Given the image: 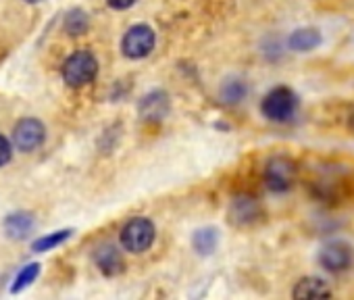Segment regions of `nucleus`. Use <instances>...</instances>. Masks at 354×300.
I'll return each mask as SVG.
<instances>
[{
	"label": "nucleus",
	"instance_id": "nucleus-1",
	"mask_svg": "<svg viewBox=\"0 0 354 300\" xmlns=\"http://www.w3.org/2000/svg\"><path fill=\"white\" fill-rule=\"evenodd\" d=\"M96 73H98V61L88 50L73 53L63 65V79L71 88H82V86L94 82Z\"/></svg>",
	"mask_w": 354,
	"mask_h": 300
},
{
	"label": "nucleus",
	"instance_id": "nucleus-2",
	"mask_svg": "<svg viewBox=\"0 0 354 300\" xmlns=\"http://www.w3.org/2000/svg\"><path fill=\"white\" fill-rule=\"evenodd\" d=\"M296 109H298V96L286 86L273 88L263 98V104H261L263 115L271 121H277V123L290 121L294 117Z\"/></svg>",
	"mask_w": 354,
	"mask_h": 300
},
{
	"label": "nucleus",
	"instance_id": "nucleus-3",
	"mask_svg": "<svg viewBox=\"0 0 354 300\" xmlns=\"http://www.w3.org/2000/svg\"><path fill=\"white\" fill-rule=\"evenodd\" d=\"M154 223L146 217H133L129 219L121 229V246L133 254H140L148 250L154 242Z\"/></svg>",
	"mask_w": 354,
	"mask_h": 300
},
{
	"label": "nucleus",
	"instance_id": "nucleus-4",
	"mask_svg": "<svg viewBox=\"0 0 354 300\" xmlns=\"http://www.w3.org/2000/svg\"><path fill=\"white\" fill-rule=\"evenodd\" d=\"M154 42H156V36H154L152 28L146 24H138V26L129 28L127 34L123 36L121 50L127 59H144L152 53Z\"/></svg>",
	"mask_w": 354,
	"mask_h": 300
},
{
	"label": "nucleus",
	"instance_id": "nucleus-5",
	"mask_svg": "<svg viewBox=\"0 0 354 300\" xmlns=\"http://www.w3.org/2000/svg\"><path fill=\"white\" fill-rule=\"evenodd\" d=\"M296 163L288 157H273L265 167V184L273 192H286L296 182Z\"/></svg>",
	"mask_w": 354,
	"mask_h": 300
},
{
	"label": "nucleus",
	"instance_id": "nucleus-6",
	"mask_svg": "<svg viewBox=\"0 0 354 300\" xmlns=\"http://www.w3.org/2000/svg\"><path fill=\"white\" fill-rule=\"evenodd\" d=\"M319 265L331 273H342L352 265V248L342 240H331L319 250Z\"/></svg>",
	"mask_w": 354,
	"mask_h": 300
},
{
	"label": "nucleus",
	"instance_id": "nucleus-7",
	"mask_svg": "<svg viewBox=\"0 0 354 300\" xmlns=\"http://www.w3.org/2000/svg\"><path fill=\"white\" fill-rule=\"evenodd\" d=\"M44 133H46V129H44L42 121H38V119H21L15 125L13 140H15L19 150H24V153H32V150H36L44 142Z\"/></svg>",
	"mask_w": 354,
	"mask_h": 300
},
{
	"label": "nucleus",
	"instance_id": "nucleus-8",
	"mask_svg": "<svg viewBox=\"0 0 354 300\" xmlns=\"http://www.w3.org/2000/svg\"><path fill=\"white\" fill-rule=\"evenodd\" d=\"M169 113V96L162 90L150 92L140 100V117L144 121H160Z\"/></svg>",
	"mask_w": 354,
	"mask_h": 300
},
{
	"label": "nucleus",
	"instance_id": "nucleus-9",
	"mask_svg": "<svg viewBox=\"0 0 354 300\" xmlns=\"http://www.w3.org/2000/svg\"><path fill=\"white\" fill-rule=\"evenodd\" d=\"M261 217V205L254 198L240 196L230 207V221L234 225H250Z\"/></svg>",
	"mask_w": 354,
	"mask_h": 300
},
{
	"label": "nucleus",
	"instance_id": "nucleus-10",
	"mask_svg": "<svg viewBox=\"0 0 354 300\" xmlns=\"http://www.w3.org/2000/svg\"><path fill=\"white\" fill-rule=\"evenodd\" d=\"M94 263L98 265V269H100L104 275H117V273H121L123 267H125L121 252H119L113 244H102V246H98L96 252H94Z\"/></svg>",
	"mask_w": 354,
	"mask_h": 300
},
{
	"label": "nucleus",
	"instance_id": "nucleus-11",
	"mask_svg": "<svg viewBox=\"0 0 354 300\" xmlns=\"http://www.w3.org/2000/svg\"><path fill=\"white\" fill-rule=\"evenodd\" d=\"M292 296L298 298V300H300V298H329V296H331V290L327 288V283H325L323 279L308 275V277H302V279L296 283Z\"/></svg>",
	"mask_w": 354,
	"mask_h": 300
},
{
	"label": "nucleus",
	"instance_id": "nucleus-12",
	"mask_svg": "<svg viewBox=\"0 0 354 300\" xmlns=\"http://www.w3.org/2000/svg\"><path fill=\"white\" fill-rule=\"evenodd\" d=\"M288 44L296 53H308V50H313V48H317L321 44V34L315 28H302V30H296L290 36Z\"/></svg>",
	"mask_w": 354,
	"mask_h": 300
},
{
	"label": "nucleus",
	"instance_id": "nucleus-13",
	"mask_svg": "<svg viewBox=\"0 0 354 300\" xmlns=\"http://www.w3.org/2000/svg\"><path fill=\"white\" fill-rule=\"evenodd\" d=\"M34 229V217L30 213H13L5 219V232L13 240L26 238Z\"/></svg>",
	"mask_w": 354,
	"mask_h": 300
},
{
	"label": "nucleus",
	"instance_id": "nucleus-14",
	"mask_svg": "<svg viewBox=\"0 0 354 300\" xmlns=\"http://www.w3.org/2000/svg\"><path fill=\"white\" fill-rule=\"evenodd\" d=\"M217 240H219V234L215 227H203L194 234L192 246L198 254H211L217 248Z\"/></svg>",
	"mask_w": 354,
	"mask_h": 300
},
{
	"label": "nucleus",
	"instance_id": "nucleus-15",
	"mask_svg": "<svg viewBox=\"0 0 354 300\" xmlns=\"http://www.w3.org/2000/svg\"><path fill=\"white\" fill-rule=\"evenodd\" d=\"M73 234V229H61V232H55V234H48L44 238H38L34 244H32V250L34 252H46V250H53L55 246L63 244L65 240H69Z\"/></svg>",
	"mask_w": 354,
	"mask_h": 300
},
{
	"label": "nucleus",
	"instance_id": "nucleus-16",
	"mask_svg": "<svg viewBox=\"0 0 354 300\" xmlns=\"http://www.w3.org/2000/svg\"><path fill=\"white\" fill-rule=\"evenodd\" d=\"M65 30L71 36H82L88 30V15L82 9H73L69 11L67 19H65Z\"/></svg>",
	"mask_w": 354,
	"mask_h": 300
},
{
	"label": "nucleus",
	"instance_id": "nucleus-17",
	"mask_svg": "<svg viewBox=\"0 0 354 300\" xmlns=\"http://www.w3.org/2000/svg\"><path fill=\"white\" fill-rule=\"evenodd\" d=\"M40 275V265L38 263H30L28 267H24L21 271H19V275L15 277V281H13V288H11V292H21L24 288H28L36 277Z\"/></svg>",
	"mask_w": 354,
	"mask_h": 300
},
{
	"label": "nucleus",
	"instance_id": "nucleus-18",
	"mask_svg": "<svg viewBox=\"0 0 354 300\" xmlns=\"http://www.w3.org/2000/svg\"><path fill=\"white\" fill-rule=\"evenodd\" d=\"M244 94H246V88L242 82H232L223 88V98L227 102H240L244 98Z\"/></svg>",
	"mask_w": 354,
	"mask_h": 300
},
{
	"label": "nucleus",
	"instance_id": "nucleus-19",
	"mask_svg": "<svg viewBox=\"0 0 354 300\" xmlns=\"http://www.w3.org/2000/svg\"><path fill=\"white\" fill-rule=\"evenodd\" d=\"M9 161H11V142L5 135H0V167L7 165Z\"/></svg>",
	"mask_w": 354,
	"mask_h": 300
},
{
	"label": "nucleus",
	"instance_id": "nucleus-20",
	"mask_svg": "<svg viewBox=\"0 0 354 300\" xmlns=\"http://www.w3.org/2000/svg\"><path fill=\"white\" fill-rule=\"evenodd\" d=\"M133 3L136 0H106V5L115 11H125V9L133 7Z\"/></svg>",
	"mask_w": 354,
	"mask_h": 300
},
{
	"label": "nucleus",
	"instance_id": "nucleus-21",
	"mask_svg": "<svg viewBox=\"0 0 354 300\" xmlns=\"http://www.w3.org/2000/svg\"><path fill=\"white\" fill-rule=\"evenodd\" d=\"M350 127H352V129H354V115H352V117H350Z\"/></svg>",
	"mask_w": 354,
	"mask_h": 300
},
{
	"label": "nucleus",
	"instance_id": "nucleus-22",
	"mask_svg": "<svg viewBox=\"0 0 354 300\" xmlns=\"http://www.w3.org/2000/svg\"><path fill=\"white\" fill-rule=\"evenodd\" d=\"M28 3H40V0H28Z\"/></svg>",
	"mask_w": 354,
	"mask_h": 300
}]
</instances>
